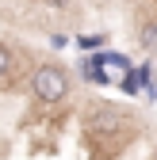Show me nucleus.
I'll return each mask as SVG.
<instances>
[{
	"label": "nucleus",
	"instance_id": "obj_3",
	"mask_svg": "<svg viewBox=\"0 0 157 160\" xmlns=\"http://www.w3.org/2000/svg\"><path fill=\"white\" fill-rule=\"evenodd\" d=\"M153 160H157V156H153Z\"/></svg>",
	"mask_w": 157,
	"mask_h": 160
},
{
	"label": "nucleus",
	"instance_id": "obj_1",
	"mask_svg": "<svg viewBox=\"0 0 157 160\" xmlns=\"http://www.w3.org/2000/svg\"><path fill=\"white\" fill-rule=\"evenodd\" d=\"M31 95L38 103H62L69 95V72L62 65H38L31 76Z\"/></svg>",
	"mask_w": 157,
	"mask_h": 160
},
{
	"label": "nucleus",
	"instance_id": "obj_2",
	"mask_svg": "<svg viewBox=\"0 0 157 160\" xmlns=\"http://www.w3.org/2000/svg\"><path fill=\"white\" fill-rule=\"evenodd\" d=\"M138 42H142V50L157 53V19H153V23H146V27L138 31Z\"/></svg>",
	"mask_w": 157,
	"mask_h": 160
}]
</instances>
